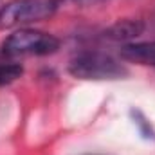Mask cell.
<instances>
[{
	"label": "cell",
	"mask_w": 155,
	"mask_h": 155,
	"mask_svg": "<svg viewBox=\"0 0 155 155\" xmlns=\"http://www.w3.org/2000/svg\"><path fill=\"white\" fill-rule=\"evenodd\" d=\"M69 72L78 79L87 81L121 79L128 74L126 67L117 61L114 56L97 51H87L74 56L69 63Z\"/></svg>",
	"instance_id": "cell-1"
},
{
	"label": "cell",
	"mask_w": 155,
	"mask_h": 155,
	"mask_svg": "<svg viewBox=\"0 0 155 155\" xmlns=\"http://www.w3.org/2000/svg\"><path fill=\"white\" fill-rule=\"evenodd\" d=\"M60 49V40L36 29H20L9 35L2 43V52L9 58L18 56H49Z\"/></svg>",
	"instance_id": "cell-2"
},
{
	"label": "cell",
	"mask_w": 155,
	"mask_h": 155,
	"mask_svg": "<svg viewBox=\"0 0 155 155\" xmlns=\"http://www.w3.org/2000/svg\"><path fill=\"white\" fill-rule=\"evenodd\" d=\"M58 5V0H13L0 9V29L45 20L54 15Z\"/></svg>",
	"instance_id": "cell-3"
},
{
	"label": "cell",
	"mask_w": 155,
	"mask_h": 155,
	"mask_svg": "<svg viewBox=\"0 0 155 155\" xmlns=\"http://www.w3.org/2000/svg\"><path fill=\"white\" fill-rule=\"evenodd\" d=\"M121 58L126 61H132V63L155 67V41L126 43L121 49Z\"/></svg>",
	"instance_id": "cell-4"
},
{
	"label": "cell",
	"mask_w": 155,
	"mask_h": 155,
	"mask_svg": "<svg viewBox=\"0 0 155 155\" xmlns=\"http://www.w3.org/2000/svg\"><path fill=\"white\" fill-rule=\"evenodd\" d=\"M143 29L144 25L139 20H119L105 31V38L114 40V41H128V40L137 38L143 33Z\"/></svg>",
	"instance_id": "cell-5"
},
{
	"label": "cell",
	"mask_w": 155,
	"mask_h": 155,
	"mask_svg": "<svg viewBox=\"0 0 155 155\" xmlns=\"http://www.w3.org/2000/svg\"><path fill=\"white\" fill-rule=\"evenodd\" d=\"M24 74L22 65L18 63H7V65H0V87L7 85L11 81H15L16 78H20Z\"/></svg>",
	"instance_id": "cell-6"
},
{
	"label": "cell",
	"mask_w": 155,
	"mask_h": 155,
	"mask_svg": "<svg viewBox=\"0 0 155 155\" xmlns=\"http://www.w3.org/2000/svg\"><path fill=\"white\" fill-rule=\"evenodd\" d=\"M60 2V0H58ZM76 2H83V4H90V2H99V0H76Z\"/></svg>",
	"instance_id": "cell-7"
}]
</instances>
